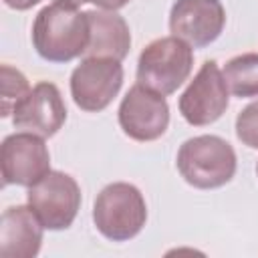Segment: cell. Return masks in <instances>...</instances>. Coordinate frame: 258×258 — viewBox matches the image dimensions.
Masks as SVG:
<instances>
[{
	"label": "cell",
	"instance_id": "4",
	"mask_svg": "<svg viewBox=\"0 0 258 258\" xmlns=\"http://www.w3.org/2000/svg\"><path fill=\"white\" fill-rule=\"evenodd\" d=\"M194 67V46L177 36L151 40L137 60V83L159 95L175 93L189 77Z\"/></svg>",
	"mask_w": 258,
	"mask_h": 258
},
{
	"label": "cell",
	"instance_id": "9",
	"mask_svg": "<svg viewBox=\"0 0 258 258\" xmlns=\"http://www.w3.org/2000/svg\"><path fill=\"white\" fill-rule=\"evenodd\" d=\"M119 125L123 133L133 141H155L169 125V105L163 95L137 83L123 97L119 111Z\"/></svg>",
	"mask_w": 258,
	"mask_h": 258
},
{
	"label": "cell",
	"instance_id": "16",
	"mask_svg": "<svg viewBox=\"0 0 258 258\" xmlns=\"http://www.w3.org/2000/svg\"><path fill=\"white\" fill-rule=\"evenodd\" d=\"M236 137L242 141V145L258 149V101H252L238 113Z\"/></svg>",
	"mask_w": 258,
	"mask_h": 258
},
{
	"label": "cell",
	"instance_id": "20",
	"mask_svg": "<svg viewBox=\"0 0 258 258\" xmlns=\"http://www.w3.org/2000/svg\"><path fill=\"white\" fill-rule=\"evenodd\" d=\"M256 175H258V163H256Z\"/></svg>",
	"mask_w": 258,
	"mask_h": 258
},
{
	"label": "cell",
	"instance_id": "11",
	"mask_svg": "<svg viewBox=\"0 0 258 258\" xmlns=\"http://www.w3.org/2000/svg\"><path fill=\"white\" fill-rule=\"evenodd\" d=\"M67 121V105L54 83L40 81L12 113V125L40 137H52Z\"/></svg>",
	"mask_w": 258,
	"mask_h": 258
},
{
	"label": "cell",
	"instance_id": "17",
	"mask_svg": "<svg viewBox=\"0 0 258 258\" xmlns=\"http://www.w3.org/2000/svg\"><path fill=\"white\" fill-rule=\"evenodd\" d=\"M129 2H131V0H93V4L99 6L101 10H113V12H117L119 8L127 6Z\"/></svg>",
	"mask_w": 258,
	"mask_h": 258
},
{
	"label": "cell",
	"instance_id": "5",
	"mask_svg": "<svg viewBox=\"0 0 258 258\" xmlns=\"http://www.w3.org/2000/svg\"><path fill=\"white\" fill-rule=\"evenodd\" d=\"M26 202L46 230H67L81 210V187L73 175L50 169L28 187Z\"/></svg>",
	"mask_w": 258,
	"mask_h": 258
},
{
	"label": "cell",
	"instance_id": "7",
	"mask_svg": "<svg viewBox=\"0 0 258 258\" xmlns=\"http://www.w3.org/2000/svg\"><path fill=\"white\" fill-rule=\"evenodd\" d=\"M230 91L216 60H206L185 91L179 95L177 107L181 117L194 125L204 127L216 123L228 109Z\"/></svg>",
	"mask_w": 258,
	"mask_h": 258
},
{
	"label": "cell",
	"instance_id": "18",
	"mask_svg": "<svg viewBox=\"0 0 258 258\" xmlns=\"http://www.w3.org/2000/svg\"><path fill=\"white\" fill-rule=\"evenodd\" d=\"M38 2H42V0H4V4L12 10H28V8L36 6Z\"/></svg>",
	"mask_w": 258,
	"mask_h": 258
},
{
	"label": "cell",
	"instance_id": "13",
	"mask_svg": "<svg viewBox=\"0 0 258 258\" xmlns=\"http://www.w3.org/2000/svg\"><path fill=\"white\" fill-rule=\"evenodd\" d=\"M91 40L85 56H105L123 60L131 48V32L125 18L113 10H87Z\"/></svg>",
	"mask_w": 258,
	"mask_h": 258
},
{
	"label": "cell",
	"instance_id": "1",
	"mask_svg": "<svg viewBox=\"0 0 258 258\" xmlns=\"http://www.w3.org/2000/svg\"><path fill=\"white\" fill-rule=\"evenodd\" d=\"M30 38L40 58L48 62H71L85 54L89 46V16L75 4L54 0L36 14Z\"/></svg>",
	"mask_w": 258,
	"mask_h": 258
},
{
	"label": "cell",
	"instance_id": "8",
	"mask_svg": "<svg viewBox=\"0 0 258 258\" xmlns=\"http://www.w3.org/2000/svg\"><path fill=\"white\" fill-rule=\"evenodd\" d=\"M4 185L30 187L50 171V153L44 137L20 131L6 135L0 147Z\"/></svg>",
	"mask_w": 258,
	"mask_h": 258
},
{
	"label": "cell",
	"instance_id": "10",
	"mask_svg": "<svg viewBox=\"0 0 258 258\" xmlns=\"http://www.w3.org/2000/svg\"><path fill=\"white\" fill-rule=\"evenodd\" d=\"M226 24V10L220 0H175L169 10V32L194 48L218 40Z\"/></svg>",
	"mask_w": 258,
	"mask_h": 258
},
{
	"label": "cell",
	"instance_id": "3",
	"mask_svg": "<svg viewBox=\"0 0 258 258\" xmlns=\"http://www.w3.org/2000/svg\"><path fill=\"white\" fill-rule=\"evenodd\" d=\"M95 228L111 242L135 238L147 222V204L143 194L127 181L105 185L93 204Z\"/></svg>",
	"mask_w": 258,
	"mask_h": 258
},
{
	"label": "cell",
	"instance_id": "6",
	"mask_svg": "<svg viewBox=\"0 0 258 258\" xmlns=\"http://www.w3.org/2000/svg\"><path fill=\"white\" fill-rule=\"evenodd\" d=\"M123 87V67L117 58L85 56L71 73V97L81 111L99 113L111 105Z\"/></svg>",
	"mask_w": 258,
	"mask_h": 258
},
{
	"label": "cell",
	"instance_id": "15",
	"mask_svg": "<svg viewBox=\"0 0 258 258\" xmlns=\"http://www.w3.org/2000/svg\"><path fill=\"white\" fill-rule=\"evenodd\" d=\"M0 73H2V109H0V115L10 117L14 113V109L20 105V101L30 93V85H28V79L18 69H14L10 64H2Z\"/></svg>",
	"mask_w": 258,
	"mask_h": 258
},
{
	"label": "cell",
	"instance_id": "12",
	"mask_svg": "<svg viewBox=\"0 0 258 258\" xmlns=\"http://www.w3.org/2000/svg\"><path fill=\"white\" fill-rule=\"evenodd\" d=\"M46 228L30 206H10L0 218V254L4 258H34Z\"/></svg>",
	"mask_w": 258,
	"mask_h": 258
},
{
	"label": "cell",
	"instance_id": "14",
	"mask_svg": "<svg viewBox=\"0 0 258 258\" xmlns=\"http://www.w3.org/2000/svg\"><path fill=\"white\" fill-rule=\"evenodd\" d=\"M222 73L228 91L234 97H258V52H242L232 56Z\"/></svg>",
	"mask_w": 258,
	"mask_h": 258
},
{
	"label": "cell",
	"instance_id": "19",
	"mask_svg": "<svg viewBox=\"0 0 258 258\" xmlns=\"http://www.w3.org/2000/svg\"><path fill=\"white\" fill-rule=\"evenodd\" d=\"M62 2H69V4H75V6H81V4H87V2H93V0H62Z\"/></svg>",
	"mask_w": 258,
	"mask_h": 258
},
{
	"label": "cell",
	"instance_id": "2",
	"mask_svg": "<svg viewBox=\"0 0 258 258\" xmlns=\"http://www.w3.org/2000/svg\"><path fill=\"white\" fill-rule=\"evenodd\" d=\"M175 165L185 183L198 189L226 185L236 173V151L218 135H196L185 139L175 157Z\"/></svg>",
	"mask_w": 258,
	"mask_h": 258
}]
</instances>
